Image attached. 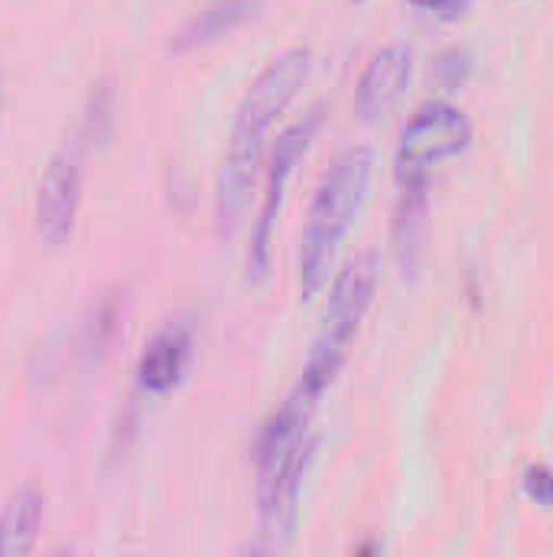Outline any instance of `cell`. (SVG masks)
Here are the masks:
<instances>
[{
	"label": "cell",
	"mask_w": 553,
	"mask_h": 557,
	"mask_svg": "<svg viewBox=\"0 0 553 557\" xmlns=\"http://www.w3.org/2000/svg\"><path fill=\"white\" fill-rule=\"evenodd\" d=\"M313 65V52L303 46L284 49L274 55L248 85V91L238 101L235 124L228 134V150L218 170V189H215V206H218V225L222 232H231L251 199V183L257 176V166L264 160L267 140L280 114L293 104L297 91L303 88L306 75Z\"/></svg>",
	"instance_id": "1"
},
{
	"label": "cell",
	"mask_w": 553,
	"mask_h": 557,
	"mask_svg": "<svg viewBox=\"0 0 553 557\" xmlns=\"http://www.w3.org/2000/svg\"><path fill=\"white\" fill-rule=\"evenodd\" d=\"M316 405L290 392L280 411L267 421L257 444V522L271 552H284L300 516L303 480L316 450L310 434Z\"/></svg>",
	"instance_id": "2"
},
{
	"label": "cell",
	"mask_w": 553,
	"mask_h": 557,
	"mask_svg": "<svg viewBox=\"0 0 553 557\" xmlns=\"http://www.w3.org/2000/svg\"><path fill=\"white\" fill-rule=\"evenodd\" d=\"M375 157L368 147H349L336 157L329 173L323 176L300 232L297 251V287L300 300L310 304L329 284V268L336 261L339 245L345 242L365 196L372 186Z\"/></svg>",
	"instance_id": "3"
},
{
	"label": "cell",
	"mask_w": 553,
	"mask_h": 557,
	"mask_svg": "<svg viewBox=\"0 0 553 557\" xmlns=\"http://www.w3.org/2000/svg\"><path fill=\"white\" fill-rule=\"evenodd\" d=\"M375 290H378V258L375 255H362L352 264H345V271L336 277V284L329 290L326 313L319 320L306 366L293 388L297 395L319 405V398L332 388V382L339 379V372L352 352V343L372 310Z\"/></svg>",
	"instance_id": "4"
},
{
	"label": "cell",
	"mask_w": 553,
	"mask_h": 557,
	"mask_svg": "<svg viewBox=\"0 0 553 557\" xmlns=\"http://www.w3.org/2000/svg\"><path fill=\"white\" fill-rule=\"evenodd\" d=\"M473 144V121L463 108L450 101H433L424 104L401 131L398 140V180L404 189H424L427 176L460 157Z\"/></svg>",
	"instance_id": "5"
},
{
	"label": "cell",
	"mask_w": 553,
	"mask_h": 557,
	"mask_svg": "<svg viewBox=\"0 0 553 557\" xmlns=\"http://www.w3.org/2000/svg\"><path fill=\"white\" fill-rule=\"evenodd\" d=\"M323 124V111H310L303 121L290 124L277 140H274V150H271V170H267V189H264V202H261V212H257V225H254V245H251V268L257 274L267 271V255H271V235H274V225H277V215H280V206H284V196H287V186H290V176L297 170V163L303 160V153L310 150L316 131Z\"/></svg>",
	"instance_id": "6"
},
{
	"label": "cell",
	"mask_w": 553,
	"mask_h": 557,
	"mask_svg": "<svg viewBox=\"0 0 553 557\" xmlns=\"http://www.w3.org/2000/svg\"><path fill=\"white\" fill-rule=\"evenodd\" d=\"M81 206V150L65 144L46 163L36 186V232L46 245H65Z\"/></svg>",
	"instance_id": "7"
},
{
	"label": "cell",
	"mask_w": 553,
	"mask_h": 557,
	"mask_svg": "<svg viewBox=\"0 0 553 557\" xmlns=\"http://www.w3.org/2000/svg\"><path fill=\"white\" fill-rule=\"evenodd\" d=\"M414 78V49L407 42H388L365 65L355 88V111L362 121L388 117L407 95Z\"/></svg>",
	"instance_id": "8"
},
{
	"label": "cell",
	"mask_w": 553,
	"mask_h": 557,
	"mask_svg": "<svg viewBox=\"0 0 553 557\" xmlns=\"http://www.w3.org/2000/svg\"><path fill=\"white\" fill-rule=\"evenodd\" d=\"M192 362V330L183 323H166L143 349L137 362V385L147 395L173 392Z\"/></svg>",
	"instance_id": "9"
},
{
	"label": "cell",
	"mask_w": 553,
	"mask_h": 557,
	"mask_svg": "<svg viewBox=\"0 0 553 557\" xmlns=\"http://www.w3.org/2000/svg\"><path fill=\"white\" fill-rule=\"evenodd\" d=\"M257 0H212L205 3L173 39L176 52H192V49H205L212 42H218L222 36L235 33L251 13H254Z\"/></svg>",
	"instance_id": "10"
},
{
	"label": "cell",
	"mask_w": 553,
	"mask_h": 557,
	"mask_svg": "<svg viewBox=\"0 0 553 557\" xmlns=\"http://www.w3.org/2000/svg\"><path fill=\"white\" fill-rule=\"evenodd\" d=\"M42 496L33 486H20L0 516V557L29 555L39 539Z\"/></svg>",
	"instance_id": "11"
},
{
	"label": "cell",
	"mask_w": 553,
	"mask_h": 557,
	"mask_svg": "<svg viewBox=\"0 0 553 557\" xmlns=\"http://www.w3.org/2000/svg\"><path fill=\"white\" fill-rule=\"evenodd\" d=\"M414 10L427 13V16H437V20H453L466 10L469 0H407Z\"/></svg>",
	"instance_id": "12"
},
{
	"label": "cell",
	"mask_w": 553,
	"mask_h": 557,
	"mask_svg": "<svg viewBox=\"0 0 553 557\" xmlns=\"http://www.w3.org/2000/svg\"><path fill=\"white\" fill-rule=\"evenodd\" d=\"M0 108H3V75H0Z\"/></svg>",
	"instance_id": "13"
},
{
	"label": "cell",
	"mask_w": 553,
	"mask_h": 557,
	"mask_svg": "<svg viewBox=\"0 0 553 557\" xmlns=\"http://www.w3.org/2000/svg\"><path fill=\"white\" fill-rule=\"evenodd\" d=\"M352 3H372V0H352Z\"/></svg>",
	"instance_id": "14"
}]
</instances>
